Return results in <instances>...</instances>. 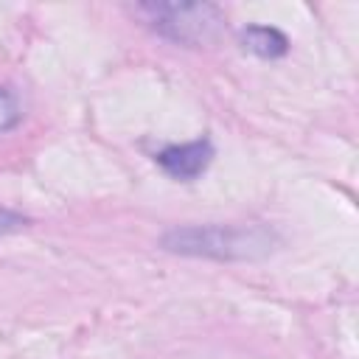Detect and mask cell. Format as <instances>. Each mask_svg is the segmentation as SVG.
<instances>
[{
  "instance_id": "1",
  "label": "cell",
  "mask_w": 359,
  "mask_h": 359,
  "mask_svg": "<svg viewBox=\"0 0 359 359\" xmlns=\"http://www.w3.org/2000/svg\"><path fill=\"white\" fill-rule=\"evenodd\" d=\"M163 247L171 252L205 258H261L272 252V233L255 224H191L168 230L163 236Z\"/></svg>"
},
{
  "instance_id": "2",
  "label": "cell",
  "mask_w": 359,
  "mask_h": 359,
  "mask_svg": "<svg viewBox=\"0 0 359 359\" xmlns=\"http://www.w3.org/2000/svg\"><path fill=\"white\" fill-rule=\"evenodd\" d=\"M149 22L163 36L182 45H202L216 36L224 14L213 3H146L140 6Z\"/></svg>"
},
{
  "instance_id": "3",
  "label": "cell",
  "mask_w": 359,
  "mask_h": 359,
  "mask_svg": "<svg viewBox=\"0 0 359 359\" xmlns=\"http://www.w3.org/2000/svg\"><path fill=\"white\" fill-rule=\"evenodd\" d=\"M157 165L174 177V180H196L213 160V146L208 137L202 140H191V143H180V146H165L154 154Z\"/></svg>"
},
{
  "instance_id": "4",
  "label": "cell",
  "mask_w": 359,
  "mask_h": 359,
  "mask_svg": "<svg viewBox=\"0 0 359 359\" xmlns=\"http://www.w3.org/2000/svg\"><path fill=\"white\" fill-rule=\"evenodd\" d=\"M241 45L250 53L261 56V59H278V56H283L289 50L286 34L272 28V25H247L241 31Z\"/></svg>"
},
{
  "instance_id": "5",
  "label": "cell",
  "mask_w": 359,
  "mask_h": 359,
  "mask_svg": "<svg viewBox=\"0 0 359 359\" xmlns=\"http://www.w3.org/2000/svg\"><path fill=\"white\" fill-rule=\"evenodd\" d=\"M20 118H22V109H20L17 98H14L8 90L0 87V132L14 129V126L20 123Z\"/></svg>"
},
{
  "instance_id": "6",
  "label": "cell",
  "mask_w": 359,
  "mask_h": 359,
  "mask_svg": "<svg viewBox=\"0 0 359 359\" xmlns=\"http://www.w3.org/2000/svg\"><path fill=\"white\" fill-rule=\"evenodd\" d=\"M22 224H25V219H22L20 213L0 208V236H6V233H14V230H20Z\"/></svg>"
}]
</instances>
